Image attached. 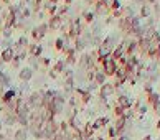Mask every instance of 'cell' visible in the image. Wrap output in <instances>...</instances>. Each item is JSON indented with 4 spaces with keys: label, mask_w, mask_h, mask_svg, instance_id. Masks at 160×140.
<instances>
[{
    "label": "cell",
    "mask_w": 160,
    "mask_h": 140,
    "mask_svg": "<svg viewBox=\"0 0 160 140\" xmlns=\"http://www.w3.org/2000/svg\"><path fill=\"white\" fill-rule=\"evenodd\" d=\"M114 92V87L111 84H106V86H103V89H101V96L103 97H109V96Z\"/></svg>",
    "instance_id": "1"
},
{
    "label": "cell",
    "mask_w": 160,
    "mask_h": 140,
    "mask_svg": "<svg viewBox=\"0 0 160 140\" xmlns=\"http://www.w3.org/2000/svg\"><path fill=\"white\" fill-rule=\"evenodd\" d=\"M13 140H26V130L25 129L17 130L15 135H13Z\"/></svg>",
    "instance_id": "2"
},
{
    "label": "cell",
    "mask_w": 160,
    "mask_h": 140,
    "mask_svg": "<svg viewBox=\"0 0 160 140\" xmlns=\"http://www.w3.org/2000/svg\"><path fill=\"white\" fill-rule=\"evenodd\" d=\"M119 105H121L122 109H127V107L130 105V100L127 99L125 96H121V99H119Z\"/></svg>",
    "instance_id": "3"
},
{
    "label": "cell",
    "mask_w": 160,
    "mask_h": 140,
    "mask_svg": "<svg viewBox=\"0 0 160 140\" xmlns=\"http://www.w3.org/2000/svg\"><path fill=\"white\" fill-rule=\"evenodd\" d=\"M20 78H21L23 81H28V79L31 78V69H28V68H26V69H23V71L20 73Z\"/></svg>",
    "instance_id": "4"
},
{
    "label": "cell",
    "mask_w": 160,
    "mask_h": 140,
    "mask_svg": "<svg viewBox=\"0 0 160 140\" xmlns=\"http://www.w3.org/2000/svg\"><path fill=\"white\" fill-rule=\"evenodd\" d=\"M106 73H109V74H112L114 73V63L111 60L106 61Z\"/></svg>",
    "instance_id": "5"
},
{
    "label": "cell",
    "mask_w": 160,
    "mask_h": 140,
    "mask_svg": "<svg viewBox=\"0 0 160 140\" xmlns=\"http://www.w3.org/2000/svg\"><path fill=\"white\" fill-rule=\"evenodd\" d=\"M106 122H107V119H98L96 122H94V129H99V127H103V125H106Z\"/></svg>",
    "instance_id": "6"
},
{
    "label": "cell",
    "mask_w": 160,
    "mask_h": 140,
    "mask_svg": "<svg viewBox=\"0 0 160 140\" xmlns=\"http://www.w3.org/2000/svg\"><path fill=\"white\" fill-rule=\"evenodd\" d=\"M2 56H3V60H5V61H10L12 56H13V51H12V50H5Z\"/></svg>",
    "instance_id": "7"
},
{
    "label": "cell",
    "mask_w": 160,
    "mask_h": 140,
    "mask_svg": "<svg viewBox=\"0 0 160 140\" xmlns=\"http://www.w3.org/2000/svg\"><path fill=\"white\" fill-rule=\"evenodd\" d=\"M96 79H98L99 82H103V81H104V76H103V74H98V76H96Z\"/></svg>",
    "instance_id": "8"
},
{
    "label": "cell",
    "mask_w": 160,
    "mask_h": 140,
    "mask_svg": "<svg viewBox=\"0 0 160 140\" xmlns=\"http://www.w3.org/2000/svg\"><path fill=\"white\" fill-rule=\"evenodd\" d=\"M145 140H152V139H150V137H145Z\"/></svg>",
    "instance_id": "9"
}]
</instances>
